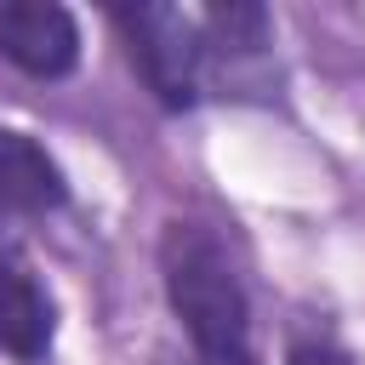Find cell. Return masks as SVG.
<instances>
[{"label":"cell","mask_w":365,"mask_h":365,"mask_svg":"<svg viewBox=\"0 0 365 365\" xmlns=\"http://www.w3.org/2000/svg\"><path fill=\"white\" fill-rule=\"evenodd\" d=\"M160 274H165L171 314L182 319L205 365H257L251 302L217 234H205L200 222H171L160 240Z\"/></svg>","instance_id":"6da1fadb"},{"label":"cell","mask_w":365,"mask_h":365,"mask_svg":"<svg viewBox=\"0 0 365 365\" xmlns=\"http://www.w3.org/2000/svg\"><path fill=\"white\" fill-rule=\"evenodd\" d=\"M200 40H205V57H222V63L262 57L268 51V11L257 0H217L200 17Z\"/></svg>","instance_id":"8992f818"},{"label":"cell","mask_w":365,"mask_h":365,"mask_svg":"<svg viewBox=\"0 0 365 365\" xmlns=\"http://www.w3.org/2000/svg\"><path fill=\"white\" fill-rule=\"evenodd\" d=\"M57 342V302L29 262L0 257V348L11 359H46Z\"/></svg>","instance_id":"277c9868"},{"label":"cell","mask_w":365,"mask_h":365,"mask_svg":"<svg viewBox=\"0 0 365 365\" xmlns=\"http://www.w3.org/2000/svg\"><path fill=\"white\" fill-rule=\"evenodd\" d=\"M0 57L29 80H63L80 63V23L57 0H6L0 6Z\"/></svg>","instance_id":"3957f363"},{"label":"cell","mask_w":365,"mask_h":365,"mask_svg":"<svg viewBox=\"0 0 365 365\" xmlns=\"http://www.w3.org/2000/svg\"><path fill=\"white\" fill-rule=\"evenodd\" d=\"M68 200L63 165L17 125H0V205L11 211H57Z\"/></svg>","instance_id":"5b68a950"},{"label":"cell","mask_w":365,"mask_h":365,"mask_svg":"<svg viewBox=\"0 0 365 365\" xmlns=\"http://www.w3.org/2000/svg\"><path fill=\"white\" fill-rule=\"evenodd\" d=\"M114 29H120L131 68L143 74V86L154 91L160 108L182 114L205 97V40H200V23L182 6L137 0V6L114 11Z\"/></svg>","instance_id":"7a4b0ae2"},{"label":"cell","mask_w":365,"mask_h":365,"mask_svg":"<svg viewBox=\"0 0 365 365\" xmlns=\"http://www.w3.org/2000/svg\"><path fill=\"white\" fill-rule=\"evenodd\" d=\"M285 365H354L336 342H319V336H302V342H291V354H285Z\"/></svg>","instance_id":"52a82bcc"}]
</instances>
